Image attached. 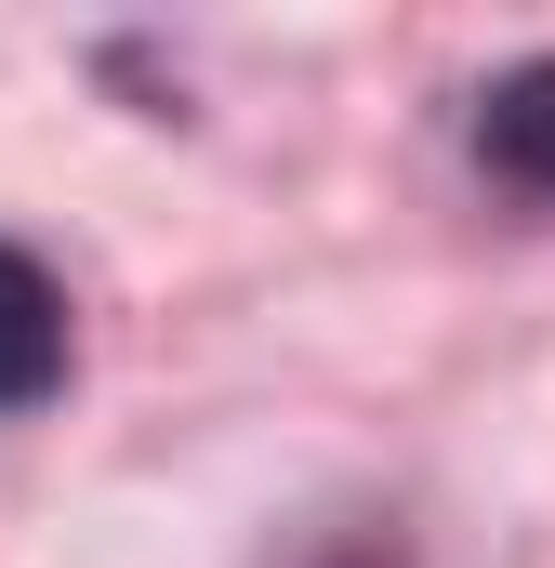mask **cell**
<instances>
[{"instance_id": "1", "label": "cell", "mask_w": 555, "mask_h": 568, "mask_svg": "<svg viewBox=\"0 0 555 568\" xmlns=\"http://www.w3.org/2000/svg\"><path fill=\"white\" fill-rule=\"evenodd\" d=\"M476 172H490L503 199L555 212V53L543 67H503V80L476 93Z\"/></svg>"}, {"instance_id": "2", "label": "cell", "mask_w": 555, "mask_h": 568, "mask_svg": "<svg viewBox=\"0 0 555 568\" xmlns=\"http://www.w3.org/2000/svg\"><path fill=\"white\" fill-rule=\"evenodd\" d=\"M67 384V291L0 239V410H40Z\"/></svg>"}]
</instances>
